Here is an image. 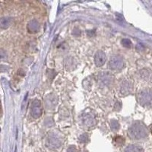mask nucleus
I'll use <instances>...</instances> for the list:
<instances>
[{"label": "nucleus", "mask_w": 152, "mask_h": 152, "mask_svg": "<svg viewBox=\"0 0 152 152\" xmlns=\"http://www.w3.org/2000/svg\"><path fill=\"white\" fill-rule=\"evenodd\" d=\"M128 135L134 140H141L146 138L148 131L146 126L141 122L133 123L128 128Z\"/></svg>", "instance_id": "f257e3e1"}, {"label": "nucleus", "mask_w": 152, "mask_h": 152, "mask_svg": "<svg viewBox=\"0 0 152 152\" xmlns=\"http://www.w3.org/2000/svg\"><path fill=\"white\" fill-rule=\"evenodd\" d=\"M138 101L142 106H151L152 104V92L148 90H142L137 95Z\"/></svg>", "instance_id": "f03ea898"}, {"label": "nucleus", "mask_w": 152, "mask_h": 152, "mask_svg": "<svg viewBox=\"0 0 152 152\" xmlns=\"http://www.w3.org/2000/svg\"><path fill=\"white\" fill-rule=\"evenodd\" d=\"M46 144L50 149H57L62 145V139L57 134L50 133L48 135Z\"/></svg>", "instance_id": "7ed1b4c3"}, {"label": "nucleus", "mask_w": 152, "mask_h": 152, "mask_svg": "<svg viewBox=\"0 0 152 152\" xmlns=\"http://www.w3.org/2000/svg\"><path fill=\"white\" fill-rule=\"evenodd\" d=\"M109 66L113 70H119L123 69L124 66V60L120 56H114L111 57L109 61Z\"/></svg>", "instance_id": "20e7f679"}, {"label": "nucleus", "mask_w": 152, "mask_h": 152, "mask_svg": "<svg viewBox=\"0 0 152 152\" xmlns=\"http://www.w3.org/2000/svg\"><path fill=\"white\" fill-rule=\"evenodd\" d=\"M98 81L101 84V85L103 86H110L113 84V80H114V77L110 72H101V74H99L98 75Z\"/></svg>", "instance_id": "39448f33"}, {"label": "nucleus", "mask_w": 152, "mask_h": 152, "mask_svg": "<svg viewBox=\"0 0 152 152\" xmlns=\"http://www.w3.org/2000/svg\"><path fill=\"white\" fill-rule=\"evenodd\" d=\"M31 114L32 117L34 119H38L41 117L42 115V107L41 102L39 100H34L32 102L31 109Z\"/></svg>", "instance_id": "423d86ee"}, {"label": "nucleus", "mask_w": 152, "mask_h": 152, "mask_svg": "<svg viewBox=\"0 0 152 152\" xmlns=\"http://www.w3.org/2000/svg\"><path fill=\"white\" fill-rule=\"evenodd\" d=\"M58 103V98L54 94L47 95L45 98V107L48 110H53L56 108Z\"/></svg>", "instance_id": "0eeeda50"}, {"label": "nucleus", "mask_w": 152, "mask_h": 152, "mask_svg": "<svg viewBox=\"0 0 152 152\" xmlns=\"http://www.w3.org/2000/svg\"><path fill=\"white\" fill-rule=\"evenodd\" d=\"M81 122L85 126L91 127L96 124V119L90 113H85L81 116Z\"/></svg>", "instance_id": "6e6552de"}, {"label": "nucleus", "mask_w": 152, "mask_h": 152, "mask_svg": "<svg viewBox=\"0 0 152 152\" xmlns=\"http://www.w3.org/2000/svg\"><path fill=\"white\" fill-rule=\"evenodd\" d=\"M106 61H107V56H106L104 52L101 51V50L97 51L94 56L95 65H97V67H101L104 65Z\"/></svg>", "instance_id": "1a4fd4ad"}, {"label": "nucleus", "mask_w": 152, "mask_h": 152, "mask_svg": "<svg viewBox=\"0 0 152 152\" xmlns=\"http://www.w3.org/2000/svg\"><path fill=\"white\" fill-rule=\"evenodd\" d=\"M40 28V23L36 19L31 20V22H29L28 26H27L28 32L31 33V34H35V33L38 32Z\"/></svg>", "instance_id": "9d476101"}, {"label": "nucleus", "mask_w": 152, "mask_h": 152, "mask_svg": "<svg viewBox=\"0 0 152 152\" xmlns=\"http://www.w3.org/2000/svg\"><path fill=\"white\" fill-rule=\"evenodd\" d=\"M133 90V85L128 81H124L121 85L120 93L123 95H127L130 94Z\"/></svg>", "instance_id": "9b49d317"}, {"label": "nucleus", "mask_w": 152, "mask_h": 152, "mask_svg": "<svg viewBox=\"0 0 152 152\" xmlns=\"http://www.w3.org/2000/svg\"><path fill=\"white\" fill-rule=\"evenodd\" d=\"M12 22V18L10 17H3L0 20V26L2 29H6L10 26Z\"/></svg>", "instance_id": "f8f14e48"}, {"label": "nucleus", "mask_w": 152, "mask_h": 152, "mask_svg": "<svg viewBox=\"0 0 152 152\" xmlns=\"http://www.w3.org/2000/svg\"><path fill=\"white\" fill-rule=\"evenodd\" d=\"M124 152H144V150L142 147L136 144H131L125 149Z\"/></svg>", "instance_id": "ddd939ff"}, {"label": "nucleus", "mask_w": 152, "mask_h": 152, "mask_svg": "<svg viewBox=\"0 0 152 152\" xmlns=\"http://www.w3.org/2000/svg\"><path fill=\"white\" fill-rule=\"evenodd\" d=\"M110 126L113 131H117L119 130L120 126H119V123L117 120H112L110 122Z\"/></svg>", "instance_id": "4468645a"}, {"label": "nucleus", "mask_w": 152, "mask_h": 152, "mask_svg": "<svg viewBox=\"0 0 152 152\" xmlns=\"http://www.w3.org/2000/svg\"><path fill=\"white\" fill-rule=\"evenodd\" d=\"M123 46L126 48H130L132 47V42H131L130 40L128 39H123L122 41H121Z\"/></svg>", "instance_id": "2eb2a0df"}, {"label": "nucleus", "mask_w": 152, "mask_h": 152, "mask_svg": "<svg viewBox=\"0 0 152 152\" xmlns=\"http://www.w3.org/2000/svg\"><path fill=\"white\" fill-rule=\"evenodd\" d=\"M79 140H80L81 142H87V140H88V136H87V135L86 134V133L81 135V136H80V138H79Z\"/></svg>", "instance_id": "dca6fc26"}, {"label": "nucleus", "mask_w": 152, "mask_h": 152, "mask_svg": "<svg viewBox=\"0 0 152 152\" xmlns=\"http://www.w3.org/2000/svg\"><path fill=\"white\" fill-rule=\"evenodd\" d=\"M72 34H73L75 37H80L81 34V30L79 29V28H74L73 31H72Z\"/></svg>", "instance_id": "f3484780"}, {"label": "nucleus", "mask_w": 152, "mask_h": 152, "mask_svg": "<svg viewBox=\"0 0 152 152\" xmlns=\"http://www.w3.org/2000/svg\"><path fill=\"white\" fill-rule=\"evenodd\" d=\"M115 141H116V143H117V144H119V145L124 144V142H125L124 138L121 136L117 137V138H115Z\"/></svg>", "instance_id": "a211bd4d"}, {"label": "nucleus", "mask_w": 152, "mask_h": 152, "mask_svg": "<svg viewBox=\"0 0 152 152\" xmlns=\"http://www.w3.org/2000/svg\"><path fill=\"white\" fill-rule=\"evenodd\" d=\"M77 151V149H76V147L75 145H71L69 146V148L67 149V152H76Z\"/></svg>", "instance_id": "6ab92c4d"}, {"label": "nucleus", "mask_w": 152, "mask_h": 152, "mask_svg": "<svg viewBox=\"0 0 152 152\" xmlns=\"http://www.w3.org/2000/svg\"><path fill=\"white\" fill-rule=\"evenodd\" d=\"M150 131H151V134H152V125H151V126H150Z\"/></svg>", "instance_id": "aec40b11"}]
</instances>
